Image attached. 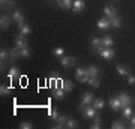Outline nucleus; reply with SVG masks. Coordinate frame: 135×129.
Returning a JSON list of instances; mask_svg holds the SVG:
<instances>
[{
  "mask_svg": "<svg viewBox=\"0 0 135 129\" xmlns=\"http://www.w3.org/2000/svg\"><path fill=\"white\" fill-rule=\"evenodd\" d=\"M78 110L81 111V114L84 119H93L96 116V108L93 105H84V107H78Z\"/></svg>",
  "mask_w": 135,
  "mask_h": 129,
  "instance_id": "1",
  "label": "nucleus"
},
{
  "mask_svg": "<svg viewBox=\"0 0 135 129\" xmlns=\"http://www.w3.org/2000/svg\"><path fill=\"white\" fill-rule=\"evenodd\" d=\"M117 98L120 101L122 108H123V107H128V105H134V98L129 96L128 93H117Z\"/></svg>",
  "mask_w": 135,
  "mask_h": 129,
  "instance_id": "2",
  "label": "nucleus"
},
{
  "mask_svg": "<svg viewBox=\"0 0 135 129\" xmlns=\"http://www.w3.org/2000/svg\"><path fill=\"white\" fill-rule=\"evenodd\" d=\"M75 62H77V59L74 57V56H63V57H60V65H62L63 68H71L75 65Z\"/></svg>",
  "mask_w": 135,
  "mask_h": 129,
  "instance_id": "3",
  "label": "nucleus"
},
{
  "mask_svg": "<svg viewBox=\"0 0 135 129\" xmlns=\"http://www.w3.org/2000/svg\"><path fill=\"white\" fill-rule=\"evenodd\" d=\"M9 62V53L6 51L5 48H2L0 50V69L3 71L6 68V63Z\"/></svg>",
  "mask_w": 135,
  "mask_h": 129,
  "instance_id": "4",
  "label": "nucleus"
},
{
  "mask_svg": "<svg viewBox=\"0 0 135 129\" xmlns=\"http://www.w3.org/2000/svg\"><path fill=\"white\" fill-rule=\"evenodd\" d=\"M93 99H95V95L93 93H90V92H87V93H84L81 98V102H80V107H84V105H92Z\"/></svg>",
  "mask_w": 135,
  "mask_h": 129,
  "instance_id": "5",
  "label": "nucleus"
},
{
  "mask_svg": "<svg viewBox=\"0 0 135 129\" xmlns=\"http://www.w3.org/2000/svg\"><path fill=\"white\" fill-rule=\"evenodd\" d=\"M101 57H104L105 59V60H113V59H114V56H116V53H114V50H113V48H102L101 50Z\"/></svg>",
  "mask_w": 135,
  "mask_h": 129,
  "instance_id": "6",
  "label": "nucleus"
},
{
  "mask_svg": "<svg viewBox=\"0 0 135 129\" xmlns=\"http://www.w3.org/2000/svg\"><path fill=\"white\" fill-rule=\"evenodd\" d=\"M96 26H98V29H101V30H108V29L111 27V21H110V18L104 17V18H99V20H98Z\"/></svg>",
  "mask_w": 135,
  "mask_h": 129,
  "instance_id": "7",
  "label": "nucleus"
},
{
  "mask_svg": "<svg viewBox=\"0 0 135 129\" xmlns=\"http://www.w3.org/2000/svg\"><path fill=\"white\" fill-rule=\"evenodd\" d=\"M84 8H86V3H84V0H74V3H72V11L75 12V14H80V12H83V11H84Z\"/></svg>",
  "mask_w": 135,
  "mask_h": 129,
  "instance_id": "8",
  "label": "nucleus"
},
{
  "mask_svg": "<svg viewBox=\"0 0 135 129\" xmlns=\"http://www.w3.org/2000/svg\"><path fill=\"white\" fill-rule=\"evenodd\" d=\"M90 44H92V47H93V51L95 53H101V50L104 48V45H102V41L99 38H92V41H90Z\"/></svg>",
  "mask_w": 135,
  "mask_h": 129,
  "instance_id": "9",
  "label": "nucleus"
},
{
  "mask_svg": "<svg viewBox=\"0 0 135 129\" xmlns=\"http://www.w3.org/2000/svg\"><path fill=\"white\" fill-rule=\"evenodd\" d=\"M51 95L54 96V99H57V101H62V99H65L66 98V92L63 90L62 87H57V89H53V93Z\"/></svg>",
  "mask_w": 135,
  "mask_h": 129,
  "instance_id": "10",
  "label": "nucleus"
},
{
  "mask_svg": "<svg viewBox=\"0 0 135 129\" xmlns=\"http://www.w3.org/2000/svg\"><path fill=\"white\" fill-rule=\"evenodd\" d=\"M18 30H20V35H23V36H29V35L32 33L30 26H29V24H26V23L18 24Z\"/></svg>",
  "mask_w": 135,
  "mask_h": 129,
  "instance_id": "11",
  "label": "nucleus"
},
{
  "mask_svg": "<svg viewBox=\"0 0 135 129\" xmlns=\"http://www.w3.org/2000/svg\"><path fill=\"white\" fill-rule=\"evenodd\" d=\"M101 41H102V45L105 48H113V45H114V39L111 38L110 35H104L101 38Z\"/></svg>",
  "mask_w": 135,
  "mask_h": 129,
  "instance_id": "12",
  "label": "nucleus"
},
{
  "mask_svg": "<svg viewBox=\"0 0 135 129\" xmlns=\"http://www.w3.org/2000/svg\"><path fill=\"white\" fill-rule=\"evenodd\" d=\"M9 26H11L9 15L3 14L2 17H0V27H2V30H3V29H9Z\"/></svg>",
  "mask_w": 135,
  "mask_h": 129,
  "instance_id": "13",
  "label": "nucleus"
},
{
  "mask_svg": "<svg viewBox=\"0 0 135 129\" xmlns=\"http://www.w3.org/2000/svg\"><path fill=\"white\" fill-rule=\"evenodd\" d=\"M92 105L95 107V108H96V110H104V108H105V101L102 99V98H95V99H93V102H92Z\"/></svg>",
  "mask_w": 135,
  "mask_h": 129,
  "instance_id": "14",
  "label": "nucleus"
},
{
  "mask_svg": "<svg viewBox=\"0 0 135 129\" xmlns=\"http://www.w3.org/2000/svg\"><path fill=\"white\" fill-rule=\"evenodd\" d=\"M57 2V5L62 8V9H72V3L74 0H56Z\"/></svg>",
  "mask_w": 135,
  "mask_h": 129,
  "instance_id": "15",
  "label": "nucleus"
},
{
  "mask_svg": "<svg viewBox=\"0 0 135 129\" xmlns=\"http://www.w3.org/2000/svg\"><path fill=\"white\" fill-rule=\"evenodd\" d=\"M104 14H105L107 18L111 20L113 17H116V15H117L116 8H114V6H105V8H104Z\"/></svg>",
  "mask_w": 135,
  "mask_h": 129,
  "instance_id": "16",
  "label": "nucleus"
},
{
  "mask_svg": "<svg viewBox=\"0 0 135 129\" xmlns=\"http://www.w3.org/2000/svg\"><path fill=\"white\" fill-rule=\"evenodd\" d=\"M110 107H111V110H114V111L122 110V104H120V101H119V98H117V96L110 99Z\"/></svg>",
  "mask_w": 135,
  "mask_h": 129,
  "instance_id": "17",
  "label": "nucleus"
},
{
  "mask_svg": "<svg viewBox=\"0 0 135 129\" xmlns=\"http://www.w3.org/2000/svg\"><path fill=\"white\" fill-rule=\"evenodd\" d=\"M116 71H117V74H119L120 77H128V74H129V68L126 66V65H117Z\"/></svg>",
  "mask_w": 135,
  "mask_h": 129,
  "instance_id": "18",
  "label": "nucleus"
},
{
  "mask_svg": "<svg viewBox=\"0 0 135 129\" xmlns=\"http://www.w3.org/2000/svg\"><path fill=\"white\" fill-rule=\"evenodd\" d=\"M60 87H62L65 92H71L74 89V84H72L71 80H62V81H60Z\"/></svg>",
  "mask_w": 135,
  "mask_h": 129,
  "instance_id": "19",
  "label": "nucleus"
},
{
  "mask_svg": "<svg viewBox=\"0 0 135 129\" xmlns=\"http://www.w3.org/2000/svg\"><path fill=\"white\" fill-rule=\"evenodd\" d=\"M15 47H18V48L27 47V41H26V38L23 36V35H20V36L15 38Z\"/></svg>",
  "mask_w": 135,
  "mask_h": 129,
  "instance_id": "20",
  "label": "nucleus"
},
{
  "mask_svg": "<svg viewBox=\"0 0 135 129\" xmlns=\"http://www.w3.org/2000/svg\"><path fill=\"white\" fill-rule=\"evenodd\" d=\"M132 105H128V107H123L122 108V117L123 119H131V116H132Z\"/></svg>",
  "mask_w": 135,
  "mask_h": 129,
  "instance_id": "21",
  "label": "nucleus"
},
{
  "mask_svg": "<svg viewBox=\"0 0 135 129\" xmlns=\"http://www.w3.org/2000/svg\"><path fill=\"white\" fill-rule=\"evenodd\" d=\"M12 20H14L15 23H17V26H18V24L24 23V15L21 14L20 11H15V12H14V15H12Z\"/></svg>",
  "mask_w": 135,
  "mask_h": 129,
  "instance_id": "22",
  "label": "nucleus"
},
{
  "mask_svg": "<svg viewBox=\"0 0 135 129\" xmlns=\"http://www.w3.org/2000/svg\"><path fill=\"white\" fill-rule=\"evenodd\" d=\"M110 21H111V27H114V29H120L122 27V18L119 17V15L113 17Z\"/></svg>",
  "mask_w": 135,
  "mask_h": 129,
  "instance_id": "23",
  "label": "nucleus"
},
{
  "mask_svg": "<svg viewBox=\"0 0 135 129\" xmlns=\"http://www.w3.org/2000/svg\"><path fill=\"white\" fill-rule=\"evenodd\" d=\"M86 75H89V74H87V69H84V68H77V69H75V78H77L78 81Z\"/></svg>",
  "mask_w": 135,
  "mask_h": 129,
  "instance_id": "24",
  "label": "nucleus"
},
{
  "mask_svg": "<svg viewBox=\"0 0 135 129\" xmlns=\"http://www.w3.org/2000/svg\"><path fill=\"white\" fill-rule=\"evenodd\" d=\"M18 57H21V56H20V48L18 47L12 48L11 53H9V62H14L15 59H18Z\"/></svg>",
  "mask_w": 135,
  "mask_h": 129,
  "instance_id": "25",
  "label": "nucleus"
},
{
  "mask_svg": "<svg viewBox=\"0 0 135 129\" xmlns=\"http://www.w3.org/2000/svg\"><path fill=\"white\" fill-rule=\"evenodd\" d=\"M87 74H89V77H99V69L95 65H90L87 68Z\"/></svg>",
  "mask_w": 135,
  "mask_h": 129,
  "instance_id": "26",
  "label": "nucleus"
},
{
  "mask_svg": "<svg viewBox=\"0 0 135 129\" xmlns=\"http://www.w3.org/2000/svg\"><path fill=\"white\" fill-rule=\"evenodd\" d=\"M87 84L92 87V89H98V87L101 86V83H99V80H98V77H90L89 81H87Z\"/></svg>",
  "mask_w": 135,
  "mask_h": 129,
  "instance_id": "27",
  "label": "nucleus"
},
{
  "mask_svg": "<svg viewBox=\"0 0 135 129\" xmlns=\"http://www.w3.org/2000/svg\"><path fill=\"white\" fill-rule=\"evenodd\" d=\"M20 56L23 59H29L32 56V51H30L29 47H24V48H20Z\"/></svg>",
  "mask_w": 135,
  "mask_h": 129,
  "instance_id": "28",
  "label": "nucleus"
},
{
  "mask_svg": "<svg viewBox=\"0 0 135 129\" xmlns=\"http://www.w3.org/2000/svg\"><path fill=\"white\" fill-rule=\"evenodd\" d=\"M77 126H78V123L75 122V119H72V117H68L66 123H65V128H68V129H74V128H77Z\"/></svg>",
  "mask_w": 135,
  "mask_h": 129,
  "instance_id": "29",
  "label": "nucleus"
},
{
  "mask_svg": "<svg viewBox=\"0 0 135 129\" xmlns=\"http://www.w3.org/2000/svg\"><path fill=\"white\" fill-rule=\"evenodd\" d=\"M12 90V86H5V84H2L0 86V95L2 96H8Z\"/></svg>",
  "mask_w": 135,
  "mask_h": 129,
  "instance_id": "30",
  "label": "nucleus"
},
{
  "mask_svg": "<svg viewBox=\"0 0 135 129\" xmlns=\"http://www.w3.org/2000/svg\"><path fill=\"white\" fill-rule=\"evenodd\" d=\"M8 77H9V78H14V77H15V78H18V77H20V69L17 66H15V68L12 66L9 69V72H8Z\"/></svg>",
  "mask_w": 135,
  "mask_h": 129,
  "instance_id": "31",
  "label": "nucleus"
},
{
  "mask_svg": "<svg viewBox=\"0 0 135 129\" xmlns=\"http://www.w3.org/2000/svg\"><path fill=\"white\" fill-rule=\"evenodd\" d=\"M68 117H69V116H59V117H57L56 120H54V122H56L57 125H60L62 128H65V123H66Z\"/></svg>",
  "mask_w": 135,
  "mask_h": 129,
  "instance_id": "32",
  "label": "nucleus"
},
{
  "mask_svg": "<svg viewBox=\"0 0 135 129\" xmlns=\"http://www.w3.org/2000/svg\"><path fill=\"white\" fill-rule=\"evenodd\" d=\"M111 128L113 129H125L126 126H125V123H123L122 120H116V122L111 123Z\"/></svg>",
  "mask_w": 135,
  "mask_h": 129,
  "instance_id": "33",
  "label": "nucleus"
},
{
  "mask_svg": "<svg viewBox=\"0 0 135 129\" xmlns=\"http://www.w3.org/2000/svg\"><path fill=\"white\" fill-rule=\"evenodd\" d=\"M102 126V122H101V117H93V123H92V129H99Z\"/></svg>",
  "mask_w": 135,
  "mask_h": 129,
  "instance_id": "34",
  "label": "nucleus"
},
{
  "mask_svg": "<svg viewBox=\"0 0 135 129\" xmlns=\"http://www.w3.org/2000/svg\"><path fill=\"white\" fill-rule=\"evenodd\" d=\"M53 54H54V56H57V57H63V56H65V48L56 47V48L53 50Z\"/></svg>",
  "mask_w": 135,
  "mask_h": 129,
  "instance_id": "35",
  "label": "nucleus"
},
{
  "mask_svg": "<svg viewBox=\"0 0 135 129\" xmlns=\"http://www.w3.org/2000/svg\"><path fill=\"white\" fill-rule=\"evenodd\" d=\"M20 128L21 129H32L33 128V123H30V122H21L20 123Z\"/></svg>",
  "mask_w": 135,
  "mask_h": 129,
  "instance_id": "36",
  "label": "nucleus"
},
{
  "mask_svg": "<svg viewBox=\"0 0 135 129\" xmlns=\"http://www.w3.org/2000/svg\"><path fill=\"white\" fill-rule=\"evenodd\" d=\"M128 84H131V86H134L135 84V75H132V74H128Z\"/></svg>",
  "mask_w": 135,
  "mask_h": 129,
  "instance_id": "37",
  "label": "nucleus"
},
{
  "mask_svg": "<svg viewBox=\"0 0 135 129\" xmlns=\"http://www.w3.org/2000/svg\"><path fill=\"white\" fill-rule=\"evenodd\" d=\"M50 116H51V120H56L59 117V110L57 108H54L53 111H50Z\"/></svg>",
  "mask_w": 135,
  "mask_h": 129,
  "instance_id": "38",
  "label": "nucleus"
},
{
  "mask_svg": "<svg viewBox=\"0 0 135 129\" xmlns=\"http://www.w3.org/2000/svg\"><path fill=\"white\" fill-rule=\"evenodd\" d=\"M14 3V0H0V5L2 6H9Z\"/></svg>",
  "mask_w": 135,
  "mask_h": 129,
  "instance_id": "39",
  "label": "nucleus"
},
{
  "mask_svg": "<svg viewBox=\"0 0 135 129\" xmlns=\"http://www.w3.org/2000/svg\"><path fill=\"white\" fill-rule=\"evenodd\" d=\"M129 126H131L132 129H135V116H134V114L131 116V119H129Z\"/></svg>",
  "mask_w": 135,
  "mask_h": 129,
  "instance_id": "40",
  "label": "nucleus"
}]
</instances>
